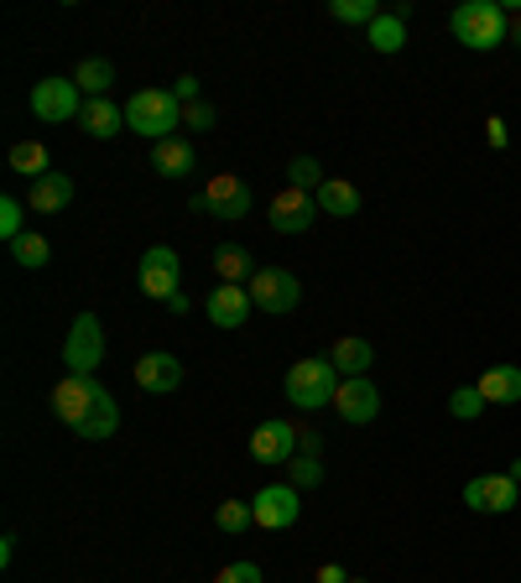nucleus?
I'll return each mask as SVG.
<instances>
[{
	"instance_id": "obj_6",
	"label": "nucleus",
	"mask_w": 521,
	"mask_h": 583,
	"mask_svg": "<svg viewBox=\"0 0 521 583\" xmlns=\"http://www.w3.org/2000/svg\"><path fill=\"white\" fill-rule=\"evenodd\" d=\"M193 208H204L214 219H245V214H251V188H245L235 172H214L204 188H198Z\"/></svg>"
},
{
	"instance_id": "obj_11",
	"label": "nucleus",
	"mask_w": 521,
	"mask_h": 583,
	"mask_svg": "<svg viewBox=\"0 0 521 583\" xmlns=\"http://www.w3.org/2000/svg\"><path fill=\"white\" fill-rule=\"evenodd\" d=\"M334 412L345 417L349 428H365V422H376V417H381V391L370 386V376H349V380H339Z\"/></svg>"
},
{
	"instance_id": "obj_19",
	"label": "nucleus",
	"mask_w": 521,
	"mask_h": 583,
	"mask_svg": "<svg viewBox=\"0 0 521 583\" xmlns=\"http://www.w3.org/2000/svg\"><path fill=\"white\" fill-rule=\"evenodd\" d=\"M407 17H412V6L381 11V17L365 27V42H370L376 52H401V42H407Z\"/></svg>"
},
{
	"instance_id": "obj_24",
	"label": "nucleus",
	"mask_w": 521,
	"mask_h": 583,
	"mask_svg": "<svg viewBox=\"0 0 521 583\" xmlns=\"http://www.w3.org/2000/svg\"><path fill=\"white\" fill-rule=\"evenodd\" d=\"M79 125H84L94 141H110L115 131H125V110H115L110 100H84V115H79Z\"/></svg>"
},
{
	"instance_id": "obj_10",
	"label": "nucleus",
	"mask_w": 521,
	"mask_h": 583,
	"mask_svg": "<svg viewBox=\"0 0 521 583\" xmlns=\"http://www.w3.org/2000/svg\"><path fill=\"white\" fill-rule=\"evenodd\" d=\"M104 396V386L94 376H63L58 386H52V412L63 417L69 428H79L89 412H94V401Z\"/></svg>"
},
{
	"instance_id": "obj_38",
	"label": "nucleus",
	"mask_w": 521,
	"mask_h": 583,
	"mask_svg": "<svg viewBox=\"0 0 521 583\" xmlns=\"http://www.w3.org/2000/svg\"><path fill=\"white\" fill-rule=\"evenodd\" d=\"M297 448H303L308 459H324V438H318L313 428H303V432H297Z\"/></svg>"
},
{
	"instance_id": "obj_3",
	"label": "nucleus",
	"mask_w": 521,
	"mask_h": 583,
	"mask_svg": "<svg viewBox=\"0 0 521 583\" xmlns=\"http://www.w3.org/2000/svg\"><path fill=\"white\" fill-rule=\"evenodd\" d=\"M339 380L345 376L329 360H297L287 370V380H282V391H287V401H293L297 412H324V407H334V396H339Z\"/></svg>"
},
{
	"instance_id": "obj_5",
	"label": "nucleus",
	"mask_w": 521,
	"mask_h": 583,
	"mask_svg": "<svg viewBox=\"0 0 521 583\" xmlns=\"http://www.w3.org/2000/svg\"><path fill=\"white\" fill-rule=\"evenodd\" d=\"M100 360H104V328L94 313H79L69 339H63V365H69V376H94Z\"/></svg>"
},
{
	"instance_id": "obj_37",
	"label": "nucleus",
	"mask_w": 521,
	"mask_h": 583,
	"mask_svg": "<svg viewBox=\"0 0 521 583\" xmlns=\"http://www.w3.org/2000/svg\"><path fill=\"white\" fill-rule=\"evenodd\" d=\"M173 94H177V104H198V79H193V73H183V79L173 84Z\"/></svg>"
},
{
	"instance_id": "obj_30",
	"label": "nucleus",
	"mask_w": 521,
	"mask_h": 583,
	"mask_svg": "<svg viewBox=\"0 0 521 583\" xmlns=\"http://www.w3.org/2000/svg\"><path fill=\"white\" fill-rule=\"evenodd\" d=\"M329 17L349 21V27H370V21L381 17V6L376 0H329Z\"/></svg>"
},
{
	"instance_id": "obj_1",
	"label": "nucleus",
	"mask_w": 521,
	"mask_h": 583,
	"mask_svg": "<svg viewBox=\"0 0 521 583\" xmlns=\"http://www.w3.org/2000/svg\"><path fill=\"white\" fill-rule=\"evenodd\" d=\"M449 27L469 52H490L511 37V11L496 6V0H464V6H453Z\"/></svg>"
},
{
	"instance_id": "obj_16",
	"label": "nucleus",
	"mask_w": 521,
	"mask_h": 583,
	"mask_svg": "<svg viewBox=\"0 0 521 583\" xmlns=\"http://www.w3.org/2000/svg\"><path fill=\"white\" fill-rule=\"evenodd\" d=\"M136 386L146 396H167L183 386V360L167 355V349H156V355H141L136 360Z\"/></svg>"
},
{
	"instance_id": "obj_17",
	"label": "nucleus",
	"mask_w": 521,
	"mask_h": 583,
	"mask_svg": "<svg viewBox=\"0 0 521 583\" xmlns=\"http://www.w3.org/2000/svg\"><path fill=\"white\" fill-rule=\"evenodd\" d=\"M474 391L486 396V407H517L521 401V365H490L474 380Z\"/></svg>"
},
{
	"instance_id": "obj_12",
	"label": "nucleus",
	"mask_w": 521,
	"mask_h": 583,
	"mask_svg": "<svg viewBox=\"0 0 521 583\" xmlns=\"http://www.w3.org/2000/svg\"><path fill=\"white\" fill-rule=\"evenodd\" d=\"M251 511H256V526L282 532V526H293L297 515H303V490H293V484H266V490L251 500Z\"/></svg>"
},
{
	"instance_id": "obj_8",
	"label": "nucleus",
	"mask_w": 521,
	"mask_h": 583,
	"mask_svg": "<svg viewBox=\"0 0 521 583\" xmlns=\"http://www.w3.org/2000/svg\"><path fill=\"white\" fill-rule=\"evenodd\" d=\"M521 500V484L511 474H480L464 484V505L474 515H511Z\"/></svg>"
},
{
	"instance_id": "obj_2",
	"label": "nucleus",
	"mask_w": 521,
	"mask_h": 583,
	"mask_svg": "<svg viewBox=\"0 0 521 583\" xmlns=\"http://www.w3.org/2000/svg\"><path fill=\"white\" fill-rule=\"evenodd\" d=\"M183 125V104H177L173 89H141L125 100V131H136L156 146V141H167Z\"/></svg>"
},
{
	"instance_id": "obj_36",
	"label": "nucleus",
	"mask_w": 521,
	"mask_h": 583,
	"mask_svg": "<svg viewBox=\"0 0 521 583\" xmlns=\"http://www.w3.org/2000/svg\"><path fill=\"white\" fill-rule=\"evenodd\" d=\"M214 583H260V567L256 563H229V567H219V579Z\"/></svg>"
},
{
	"instance_id": "obj_25",
	"label": "nucleus",
	"mask_w": 521,
	"mask_h": 583,
	"mask_svg": "<svg viewBox=\"0 0 521 583\" xmlns=\"http://www.w3.org/2000/svg\"><path fill=\"white\" fill-rule=\"evenodd\" d=\"M115 428H121V407H115V396L104 391L100 401H94V412L79 422V438H89V443H100V438H115Z\"/></svg>"
},
{
	"instance_id": "obj_15",
	"label": "nucleus",
	"mask_w": 521,
	"mask_h": 583,
	"mask_svg": "<svg viewBox=\"0 0 521 583\" xmlns=\"http://www.w3.org/2000/svg\"><path fill=\"white\" fill-rule=\"evenodd\" d=\"M204 313H208V324L214 328H245V318L256 313V303H251V292L245 287H229V282H219V287L208 292V303H204Z\"/></svg>"
},
{
	"instance_id": "obj_7",
	"label": "nucleus",
	"mask_w": 521,
	"mask_h": 583,
	"mask_svg": "<svg viewBox=\"0 0 521 583\" xmlns=\"http://www.w3.org/2000/svg\"><path fill=\"white\" fill-rule=\"evenodd\" d=\"M32 115L48 125H63L73 115H84V89L73 84V79H42V84H32Z\"/></svg>"
},
{
	"instance_id": "obj_34",
	"label": "nucleus",
	"mask_w": 521,
	"mask_h": 583,
	"mask_svg": "<svg viewBox=\"0 0 521 583\" xmlns=\"http://www.w3.org/2000/svg\"><path fill=\"white\" fill-rule=\"evenodd\" d=\"M21 224H27V204L21 198H0V235H6V245H17L27 235Z\"/></svg>"
},
{
	"instance_id": "obj_22",
	"label": "nucleus",
	"mask_w": 521,
	"mask_h": 583,
	"mask_svg": "<svg viewBox=\"0 0 521 583\" xmlns=\"http://www.w3.org/2000/svg\"><path fill=\"white\" fill-rule=\"evenodd\" d=\"M214 272H219V282H229V287H251V276H256L260 266L251 260L245 245H214Z\"/></svg>"
},
{
	"instance_id": "obj_27",
	"label": "nucleus",
	"mask_w": 521,
	"mask_h": 583,
	"mask_svg": "<svg viewBox=\"0 0 521 583\" xmlns=\"http://www.w3.org/2000/svg\"><path fill=\"white\" fill-rule=\"evenodd\" d=\"M11 172H21V177H48V146H42V141H17V146H11Z\"/></svg>"
},
{
	"instance_id": "obj_42",
	"label": "nucleus",
	"mask_w": 521,
	"mask_h": 583,
	"mask_svg": "<svg viewBox=\"0 0 521 583\" xmlns=\"http://www.w3.org/2000/svg\"><path fill=\"white\" fill-rule=\"evenodd\" d=\"M505 42H517V48H521V11L511 17V37H505Z\"/></svg>"
},
{
	"instance_id": "obj_13",
	"label": "nucleus",
	"mask_w": 521,
	"mask_h": 583,
	"mask_svg": "<svg viewBox=\"0 0 521 583\" xmlns=\"http://www.w3.org/2000/svg\"><path fill=\"white\" fill-rule=\"evenodd\" d=\"M313 219H318V198L303 188H282L277 198H272V229L277 235H303V229H313Z\"/></svg>"
},
{
	"instance_id": "obj_29",
	"label": "nucleus",
	"mask_w": 521,
	"mask_h": 583,
	"mask_svg": "<svg viewBox=\"0 0 521 583\" xmlns=\"http://www.w3.org/2000/svg\"><path fill=\"white\" fill-rule=\"evenodd\" d=\"M214 526L229 536H241L245 526H256V511H251V500H225L219 511H214Z\"/></svg>"
},
{
	"instance_id": "obj_41",
	"label": "nucleus",
	"mask_w": 521,
	"mask_h": 583,
	"mask_svg": "<svg viewBox=\"0 0 521 583\" xmlns=\"http://www.w3.org/2000/svg\"><path fill=\"white\" fill-rule=\"evenodd\" d=\"M167 308H173L177 318H183V313H193V303H188V297H183V292H173V297H167Z\"/></svg>"
},
{
	"instance_id": "obj_39",
	"label": "nucleus",
	"mask_w": 521,
	"mask_h": 583,
	"mask_svg": "<svg viewBox=\"0 0 521 583\" xmlns=\"http://www.w3.org/2000/svg\"><path fill=\"white\" fill-rule=\"evenodd\" d=\"M486 136H490V146H496V152H505V141H511V136H505V121H496V115L486 121Z\"/></svg>"
},
{
	"instance_id": "obj_18",
	"label": "nucleus",
	"mask_w": 521,
	"mask_h": 583,
	"mask_svg": "<svg viewBox=\"0 0 521 583\" xmlns=\"http://www.w3.org/2000/svg\"><path fill=\"white\" fill-rule=\"evenodd\" d=\"M69 204H73V177L69 172H48V177H37L32 198H27L32 214H63Z\"/></svg>"
},
{
	"instance_id": "obj_21",
	"label": "nucleus",
	"mask_w": 521,
	"mask_h": 583,
	"mask_svg": "<svg viewBox=\"0 0 521 583\" xmlns=\"http://www.w3.org/2000/svg\"><path fill=\"white\" fill-rule=\"evenodd\" d=\"M329 365L339 370V376H370V365H376V349L365 339H355V334H345V339H334V349H329Z\"/></svg>"
},
{
	"instance_id": "obj_26",
	"label": "nucleus",
	"mask_w": 521,
	"mask_h": 583,
	"mask_svg": "<svg viewBox=\"0 0 521 583\" xmlns=\"http://www.w3.org/2000/svg\"><path fill=\"white\" fill-rule=\"evenodd\" d=\"M73 84L84 89V100H104L110 84H115V63H110V58H84L79 73H73Z\"/></svg>"
},
{
	"instance_id": "obj_23",
	"label": "nucleus",
	"mask_w": 521,
	"mask_h": 583,
	"mask_svg": "<svg viewBox=\"0 0 521 583\" xmlns=\"http://www.w3.org/2000/svg\"><path fill=\"white\" fill-rule=\"evenodd\" d=\"M313 198H318V208L334 214V219H355V214H360V188L345 183V177H329V183L313 193Z\"/></svg>"
},
{
	"instance_id": "obj_20",
	"label": "nucleus",
	"mask_w": 521,
	"mask_h": 583,
	"mask_svg": "<svg viewBox=\"0 0 521 583\" xmlns=\"http://www.w3.org/2000/svg\"><path fill=\"white\" fill-rule=\"evenodd\" d=\"M152 167L162 172V177H188V172L198 167V152H193V141L167 136L152 146Z\"/></svg>"
},
{
	"instance_id": "obj_9",
	"label": "nucleus",
	"mask_w": 521,
	"mask_h": 583,
	"mask_svg": "<svg viewBox=\"0 0 521 583\" xmlns=\"http://www.w3.org/2000/svg\"><path fill=\"white\" fill-rule=\"evenodd\" d=\"M177 276H183V260H177V250H167V245H152V250H141V266H136V282L146 297H156V303H167L177 292Z\"/></svg>"
},
{
	"instance_id": "obj_28",
	"label": "nucleus",
	"mask_w": 521,
	"mask_h": 583,
	"mask_svg": "<svg viewBox=\"0 0 521 583\" xmlns=\"http://www.w3.org/2000/svg\"><path fill=\"white\" fill-rule=\"evenodd\" d=\"M324 183H329V177H324V162H318V156H293V162H287V188L318 193Z\"/></svg>"
},
{
	"instance_id": "obj_14",
	"label": "nucleus",
	"mask_w": 521,
	"mask_h": 583,
	"mask_svg": "<svg viewBox=\"0 0 521 583\" xmlns=\"http://www.w3.org/2000/svg\"><path fill=\"white\" fill-rule=\"evenodd\" d=\"M251 459L256 463H293L297 459V428L293 422H282V417L260 422V428L251 432Z\"/></svg>"
},
{
	"instance_id": "obj_35",
	"label": "nucleus",
	"mask_w": 521,
	"mask_h": 583,
	"mask_svg": "<svg viewBox=\"0 0 521 583\" xmlns=\"http://www.w3.org/2000/svg\"><path fill=\"white\" fill-rule=\"evenodd\" d=\"M183 125H188V131H198V136H204V131H214V104H208V100L183 104Z\"/></svg>"
},
{
	"instance_id": "obj_43",
	"label": "nucleus",
	"mask_w": 521,
	"mask_h": 583,
	"mask_svg": "<svg viewBox=\"0 0 521 583\" xmlns=\"http://www.w3.org/2000/svg\"><path fill=\"white\" fill-rule=\"evenodd\" d=\"M505 474H511V480H517V484H521V459H517V463H511V469H505Z\"/></svg>"
},
{
	"instance_id": "obj_33",
	"label": "nucleus",
	"mask_w": 521,
	"mask_h": 583,
	"mask_svg": "<svg viewBox=\"0 0 521 583\" xmlns=\"http://www.w3.org/2000/svg\"><path fill=\"white\" fill-rule=\"evenodd\" d=\"M480 412H486V396L474 391V386H459V391H449V417H459V422H474Z\"/></svg>"
},
{
	"instance_id": "obj_31",
	"label": "nucleus",
	"mask_w": 521,
	"mask_h": 583,
	"mask_svg": "<svg viewBox=\"0 0 521 583\" xmlns=\"http://www.w3.org/2000/svg\"><path fill=\"white\" fill-rule=\"evenodd\" d=\"M287 484H293V490H318V484H324V459L297 453V459L287 463Z\"/></svg>"
},
{
	"instance_id": "obj_4",
	"label": "nucleus",
	"mask_w": 521,
	"mask_h": 583,
	"mask_svg": "<svg viewBox=\"0 0 521 583\" xmlns=\"http://www.w3.org/2000/svg\"><path fill=\"white\" fill-rule=\"evenodd\" d=\"M245 292H251V303H256L260 313H272V318H282V313H293L297 303H303V282H297L293 272H282V266H260Z\"/></svg>"
},
{
	"instance_id": "obj_32",
	"label": "nucleus",
	"mask_w": 521,
	"mask_h": 583,
	"mask_svg": "<svg viewBox=\"0 0 521 583\" xmlns=\"http://www.w3.org/2000/svg\"><path fill=\"white\" fill-rule=\"evenodd\" d=\"M11 256H17V266L37 272V266H48V260H52V245L42 241V235H21V241L11 245Z\"/></svg>"
},
{
	"instance_id": "obj_40",
	"label": "nucleus",
	"mask_w": 521,
	"mask_h": 583,
	"mask_svg": "<svg viewBox=\"0 0 521 583\" xmlns=\"http://www.w3.org/2000/svg\"><path fill=\"white\" fill-rule=\"evenodd\" d=\"M318 583H345V567H339V563H324V567H318Z\"/></svg>"
}]
</instances>
